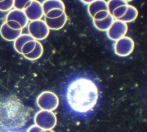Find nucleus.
I'll use <instances>...</instances> for the list:
<instances>
[{"label":"nucleus","mask_w":147,"mask_h":132,"mask_svg":"<svg viewBox=\"0 0 147 132\" xmlns=\"http://www.w3.org/2000/svg\"><path fill=\"white\" fill-rule=\"evenodd\" d=\"M42 129L37 125L31 126L27 130V132H40Z\"/></svg>","instance_id":"26"},{"label":"nucleus","mask_w":147,"mask_h":132,"mask_svg":"<svg viewBox=\"0 0 147 132\" xmlns=\"http://www.w3.org/2000/svg\"><path fill=\"white\" fill-rule=\"evenodd\" d=\"M127 7L128 4L122 5L117 7L113 11L112 16L114 17V18H115L116 20H119L120 18L125 15L127 10Z\"/></svg>","instance_id":"20"},{"label":"nucleus","mask_w":147,"mask_h":132,"mask_svg":"<svg viewBox=\"0 0 147 132\" xmlns=\"http://www.w3.org/2000/svg\"><path fill=\"white\" fill-rule=\"evenodd\" d=\"M109 15H110V13H109L107 10H100L95 14V15L93 17V20H102L107 17Z\"/></svg>","instance_id":"24"},{"label":"nucleus","mask_w":147,"mask_h":132,"mask_svg":"<svg viewBox=\"0 0 147 132\" xmlns=\"http://www.w3.org/2000/svg\"><path fill=\"white\" fill-rule=\"evenodd\" d=\"M80 1L83 3L87 4V5H89L90 3H91L92 1H94L93 0H80Z\"/></svg>","instance_id":"27"},{"label":"nucleus","mask_w":147,"mask_h":132,"mask_svg":"<svg viewBox=\"0 0 147 132\" xmlns=\"http://www.w3.org/2000/svg\"><path fill=\"white\" fill-rule=\"evenodd\" d=\"M13 132H14V131H13Z\"/></svg>","instance_id":"33"},{"label":"nucleus","mask_w":147,"mask_h":132,"mask_svg":"<svg viewBox=\"0 0 147 132\" xmlns=\"http://www.w3.org/2000/svg\"><path fill=\"white\" fill-rule=\"evenodd\" d=\"M29 34L36 40L41 41L49 35V29L44 21L41 20L30 21L28 25Z\"/></svg>","instance_id":"4"},{"label":"nucleus","mask_w":147,"mask_h":132,"mask_svg":"<svg viewBox=\"0 0 147 132\" xmlns=\"http://www.w3.org/2000/svg\"><path fill=\"white\" fill-rule=\"evenodd\" d=\"M36 125L44 130H52L56 125L57 118L52 111L41 110L34 117Z\"/></svg>","instance_id":"3"},{"label":"nucleus","mask_w":147,"mask_h":132,"mask_svg":"<svg viewBox=\"0 0 147 132\" xmlns=\"http://www.w3.org/2000/svg\"><path fill=\"white\" fill-rule=\"evenodd\" d=\"M44 15L54 9H60L65 10V5L61 0H45L42 3Z\"/></svg>","instance_id":"13"},{"label":"nucleus","mask_w":147,"mask_h":132,"mask_svg":"<svg viewBox=\"0 0 147 132\" xmlns=\"http://www.w3.org/2000/svg\"><path fill=\"white\" fill-rule=\"evenodd\" d=\"M88 12L93 18L95 14L100 10H107V3L105 0H95L88 5Z\"/></svg>","instance_id":"12"},{"label":"nucleus","mask_w":147,"mask_h":132,"mask_svg":"<svg viewBox=\"0 0 147 132\" xmlns=\"http://www.w3.org/2000/svg\"><path fill=\"white\" fill-rule=\"evenodd\" d=\"M5 22L7 24V25L13 29H14V30L22 29L21 25L16 21H14L13 20H9V21H5Z\"/></svg>","instance_id":"25"},{"label":"nucleus","mask_w":147,"mask_h":132,"mask_svg":"<svg viewBox=\"0 0 147 132\" xmlns=\"http://www.w3.org/2000/svg\"><path fill=\"white\" fill-rule=\"evenodd\" d=\"M9 20H13L18 22L22 29L25 28L29 23V20L28 19L24 10L15 8L11 9L7 13L5 21Z\"/></svg>","instance_id":"9"},{"label":"nucleus","mask_w":147,"mask_h":132,"mask_svg":"<svg viewBox=\"0 0 147 132\" xmlns=\"http://www.w3.org/2000/svg\"><path fill=\"white\" fill-rule=\"evenodd\" d=\"M114 21V17L110 14L107 17L102 20H93V24L98 30L100 31H107L110 28Z\"/></svg>","instance_id":"14"},{"label":"nucleus","mask_w":147,"mask_h":132,"mask_svg":"<svg viewBox=\"0 0 147 132\" xmlns=\"http://www.w3.org/2000/svg\"><path fill=\"white\" fill-rule=\"evenodd\" d=\"M43 51L44 49L42 44L38 41H37L36 47L34 50L31 53L24 55V56L28 60H36L41 57L43 53Z\"/></svg>","instance_id":"17"},{"label":"nucleus","mask_w":147,"mask_h":132,"mask_svg":"<svg viewBox=\"0 0 147 132\" xmlns=\"http://www.w3.org/2000/svg\"><path fill=\"white\" fill-rule=\"evenodd\" d=\"M93 1H95V0H93Z\"/></svg>","instance_id":"32"},{"label":"nucleus","mask_w":147,"mask_h":132,"mask_svg":"<svg viewBox=\"0 0 147 132\" xmlns=\"http://www.w3.org/2000/svg\"><path fill=\"white\" fill-rule=\"evenodd\" d=\"M40 132H46V130H44V129H42Z\"/></svg>","instance_id":"30"},{"label":"nucleus","mask_w":147,"mask_h":132,"mask_svg":"<svg viewBox=\"0 0 147 132\" xmlns=\"http://www.w3.org/2000/svg\"><path fill=\"white\" fill-rule=\"evenodd\" d=\"M37 41L33 40L26 42L21 48V54L24 56L31 53L36 47Z\"/></svg>","instance_id":"19"},{"label":"nucleus","mask_w":147,"mask_h":132,"mask_svg":"<svg viewBox=\"0 0 147 132\" xmlns=\"http://www.w3.org/2000/svg\"><path fill=\"white\" fill-rule=\"evenodd\" d=\"M67 21V16L65 13L62 15L56 18H49L45 17L44 21L48 28L51 30H59L61 29L65 24Z\"/></svg>","instance_id":"11"},{"label":"nucleus","mask_w":147,"mask_h":132,"mask_svg":"<svg viewBox=\"0 0 147 132\" xmlns=\"http://www.w3.org/2000/svg\"><path fill=\"white\" fill-rule=\"evenodd\" d=\"M99 94L97 86L91 79L80 77L68 86L66 98L68 104L74 111L85 113L96 105Z\"/></svg>","instance_id":"1"},{"label":"nucleus","mask_w":147,"mask_h":132,"mask_svg":"<svg viewBox=\"0 0 147 132\" xmlns=\"http://www.w3.org/2000/svg\"><path fill=\"white\" fill-rule=\"evenodd\" d=\"M14 7V0H4L0 2V11H9Z\"/></svg>","instance_id":"21"},{"label":"nucleus","mask_w":147,"mask_h":132,"mask_svg":"<svg viewBox=\"0 0 147 132\" xmlns=\"http://www.w3.org/2000/svg\"><path fill=\"white\" fill-rule=\"evenodd\" d=\"M38 107L41 110L53 111L59 105V98L57 96L51 91H44L37 98L36 100Z\"/></svg>","instance_id":"5"},{"label":"nucleus","mask_w":147,"mask_h":132,"mask_svg":"<svg viewBox=\"0 0 147 132\" xmlns=\"http://www.w3.org/2000/svg\"><path fill=\"white\" fill-rule=\"evenodd\" d=\"M64 13L65 10H61L60 9H54L51 10L46 14H45V17L49 18H56L60 17Z\"/></svg>","instance_id":"22"},{"label":"nucleus","mask_w":147,"mask_h":132,"mask_svg":"<svg viewBox=\"0 0 147 132\" xmlns=\"http://www.w3.org/2000/svg\"><path fill=\"white\" fill-rule=\"evenodd\" d=\"M138 10L137 9L134 7L133 6L128 5L127 10L125 14V15L120 18L119 20H121L122 21H123L126 23L127 22H131L132 21H134L138 16Z\"/></svg>","instance_id":"16"},{"label":"nucleus","mask_w":147,"mask_h":132,"mask_svg":"<svg viewBox=\"0 0 147 132\" xmlns=\"http://www.w3.org/2000/svg\"><path fill=\"white\" fill-rule=\"evenodd\" d=\"M34 40L29 34H21L14 41V48L18 53L21 54V48L22 46L28 41Z\"/></svg>","instance_id":"15"},{"label":"nucleus","mask_w":147,"mask_h":132,"mask_svg":"<svg viewBox=\"0 0 147 132\" xmlns=\"http://www.w3.org/2000/svg\"><path fill=\"white\" fill-rule=\"evenodd\" d=\"M32 0H14V8L24 10Z\"/></svg>","instance_id":"23"},{"label":"nucleus","mask_w":147,"mask_h":132,"mask_svg":"<svg viewBox=\"0 0 147 132\" xmlns=\"http://www.w3.org/2000/svg\"><path fill=\"white\" fill-rule=\"evenodd\" d=\"M23 10L30 21L41 20L44 15L42 3L37 0H32Z\"/></svg>","instance_id":"8"},{"label":"nucleus","mask_w":147,"mask_h":132,"mask_svg":"<svg viewBox=\"0 0 147 132\" xmlns=\"http://www.w3.org/2000/svg\"><path fill=\"white\" fill-rule=\"evenodd\" d=\"M22 30L13 29L5 21L0 27V34L4 40L7 41H14L22 34Z\"/></svg>","instance_id":"10"},{"label":"nucleus","mask_w":147,"mask_h":132,"mask_svg":"<svg viewBox=\"0 0 147 132\" xmlns=\"http://www.w3.org/2000/svg\"><path fill=\"white\" fill-rule=\"evenodd\" d=\"M4 1V0H0V2H2V1Z\"/></svg>","instance_id":"31"},{"label":"nucleus","mask_w":147,"mask_h":132,"mask_svg":"<svg viewBox=\"0 0 147 132\" xmlns=\"http://www.w3.org/2000/svg\"><path fill=\"white\" fill-rule=\"evenodd\" d=\"M134 42L129 37L124 36L117 40L114 45L115 54L119 56L125 57L130 55L133 51Z\"/></svg>","instance_id":"6"},{"label":"nucleus","mask_w":147,"mask_h":132,"mask_svg":"<svg viewBox=\"0 0 147 132\" xmlns=\"http://www.w3.org/2000/svg\"><path fill=\"white\" fill-rule=\"evenodd\" d=\"M107 3L108 11L110 13V14L111 15L113 14V11L117 7L122 5L127 4V3L123 0H109Z\"/></svg>","instance_id":"18"},{"label":"nucleus","mask_w":147,"mask_h":132,"mask_svg":"<svg viewBox=\"0 0 147 132\" xmlns=\"http://www.w3.org/2000/svg\"><path fill=\"white\" fill-rule=\"evenodd\" d=\"M127 32V24L121 20H116L114 21L110 28L107 30V34L109 38L116 41L125 36Z\"/></svg>","instance_id":"7"},{"label":"nucleus","mask_w":147,"mask_h":132,"mask_svg":"<svg viewBox=\"0 0 147 132\" xmlns=\"http://www.w3.org/2000/svg\"><path fill=\"white\" fill-rule=\"evenodd\" d=\"M123 1H125L126 2H130V1H133V0H123Z\"/></svg>","instance_id":"29"},{"label":"nucleus","mask_w":147,"mask_h":132,"mask_svg":"<svg viewBox=\"0 0 147 132\" xmlns=\"http://www.w3.org/2000/svg\"><path fill=\"white\" fill-rule=\"evenodd\" d=\"M46 132H55V131H53L52 130H47Z\"/></svg>","instance_id":"28"},{"label":"nucleus","mask_w":147,"mask_h":132,"mask_svg":"<svg viewBox=\"0 0 147 132\" xmlns=\"http://www.w3.org/2000/svg\"><path fill=\"white\" fill-rule=\"evenodd\" d=\"M31 111L13 95L0 100V123L6 127H22L30 119Z\"/></svg>","instance_id":"2"}]
</instances>
